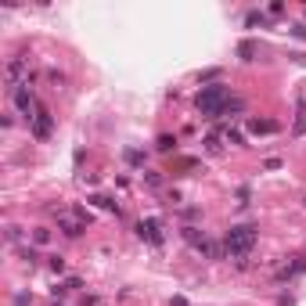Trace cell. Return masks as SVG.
<instances>
[{"label": "cell", "instance_id": "6da1fadb", "mask_svg": "<svg viewBox=\"0 0 306 306\" xmlns=\"http://www.w3.org/2000/svg\"><path fill=\"white\" fill-rule=\"evenodd\" d=\"M231 101H234V94H231V87H227V83H209V87L198 90V98H195L202 119H220V115H227V104H231Z\"/></svg>", "mask_w": 306, "mask_h": 306}, {"label": "cell", "instance_id": "7a4b0ae2", "mask_svg": "<svg viewBox=\"0 0 306 306\" xmlns=\"http://www.w3.org/2000/svg\"><path fill=\"white\" fill-rule=\"evenodd\" d=\"M256 227H249V223H238V227H231V231L223 234V252L231 256V259H238V263H245V256L252 252V245H256Z\"/></svg>", "mask_w": 306, "mask_h": 306}, {"label": "cell", "instance_id": "3957f363", "mask_svg": "<svg viewBox=\"0 0 306 306\" xmlns=\"http://www.w3.org/2000/svg\"><path fill=\"white\" fill-rule=\"evenodd\" d=\"M29 133H33L36 141H51V133H54V115H51V108H43V104H40V112L33 115V122H29Z\"/></svg>", "mask_w": 306, "mask_h": 306}, {"label": "cell", "instance_id": "277c9868", "mask_svg": "<svg viewBox=\"0 0 306 306\" xmlns=\"http://www.w3.org/2000/svg\"><path fill=\"white\" fill-rule=\"evenodd\" d=\"M137 238L148 241V245H162V220H155V216L141 220L137 223Z\"/></svg>", "mask_w": 306, "mask_h": 306}, {"label": "cell", "instance_id": "5b68a950", "mask_svg": "<svg viewBox=\"0 0 306 306\" xmlns=\"http://www.w3.org/2000/svg\"><path fill=\"white\" fill-rule=\"evenodd\" d=\"M58 227H61V234H65V238H80L87 231V223L80 216H65V212H58Z\"/></svg>", "mask_w": 306, "mask_h": 306}, {"label": "cell", "instance_id": "8992f818", "mask_svg": "<svg viewBox=\"0 0 306 306\" xmlns=\"http://www.w3.org/2000/svg\"><path fill=\"white\" fill-rule=\"evenodd\" d=\"M299 274H306V252H299L285 270H278V281H292V278H299Z\"/></svg>", "mask_w": 306, "mask_h": 306}, {"label": "cell", "instance_id": "52a82bcc", "mask_svg": "<svg viewBox=\"0 0 306 306\" xmlns=\"http://www.w3.org/2000/svg\"><path fill=\"white\" fill-rule=\"evenodd\" d=\"M249 133H278L274 119H249Z\"/></svg>", "mask_w": 306, "mask_h": 306}, {"label": "cell", "instance_id": "ba28073f", "mask_svg": "<svg viewBox=\"0 0 306 306\" xmlns=\"http://www.w3.org/2000/svg\"><path fill=\"white\" fill-rule=\"evenodd\" d=\"M256 54H259V47H256L252 40H241V43H238V58H241V61H256Z\"/></svg>", "mask_w": 306, "mask_h": 306}, {"label": "cell", "instance_id": "9c48e42d", "mask_svg": "<svg viewBox=\"0 0 306 306\" xmlns=\"http://www.w3.org/2000/svg\"><path fill=\"white\" fill-rule=\"evenodd\" d=\"M245 25H249V29H256V25H263V29H270V18H267L263 11H249V14H245Z\"/></svg>", "mask_w": 306, "mask_h": 306}, {"label": "cell", "instance_id": "30bf717a", "mask_svg": "<svg viewBox=\"0 0 306 306\" xmlns=\"http://www.w3.org/2000/svg\"><path fill=\"white\" fill-rule=\"evenodd\" d=\"M306 133V101H299V112H296V126H292V137H303Z\"/></svg>", "mask_w": 306, "mask_h": 306}, {"label": "cell", "instance_id": "8fae6325", "mask_svg": "<svg viewBox=\"0 0 306 306\" xmlns=\"http://www.w3.org/2000/svg\"><path fill=\"white\" fill-rule=\"evenodd\" d=\"M180 234H184V241H191V245H195V249H198V245H202V241H205V234H202V231H198V227H184V231H180Z\"/></svg>", "mask_w": 306, "mask_h": 306}, {"label": "cell", "instance_id": "7c38bea8", "mask_svg": "<svg viewBox=\"0 0 306 306\" xmlns=\"http://www.w3.org/2000/svg\"><path fill=\"white\" fill-rule=\"evenodd\" d=\"M18 256H22V263H25V267H36V259H40L33 245H22V249H18Z\"/></svg>", "mask_w": 306, "mask_h": 306}, {"label": "cell", "instance_id": "4fadbf2b", "mask_svg": "<svg viewBox=\"0 0 306 306\" xmlns=\"http://www.w3.org/2000/svg\"><path fill=\"white\" fill-rule=\"evenodd\" d=\"M155 148H159V151H166V155H170V151L177 148V137H170V133H162L159 141H155Z\"/></svg>", "mask_w": 306, "mask_h": 306}, {"label": "cell", "instance_id": "5bb4252c", "mask_svg": "<svg viewBox=\"0 0 306 306\" xmlns=\"http://www.w3.org/2000/svg\"><path fill=\"white\" fill-rule=\"evenodd\" d=\"M90 202H94V205H101V209H108V212H115V216H119V205L112 202V198H101V195H94Z\"/></svg>", "mask_w": 306, "mask_h": 306}, {"label": "cell", "instance_id": "9a60e30c", "mask_svg": "<svg viewBox=\"0 0 306 306\" xmlns=\"http://www.w3.org/2000/svg\"><path fill=\"white\" fill-rule=\"evenodd\" d=\"M51 241V231H47V227H36V231H33V245H47Z\"/></svg>", "mask_w": 306, "mask_h": 306}, {"label": "cell", "instance_id": "2e32d148", "mask_svg": "<svg viewBox=\"0 0 306 306\" xmlns=\"http://www.w3.org/2000/svg\"><path fill=\"white\" fill-rule=\"evenodd\" d=\"M126 162H130V166H141V162H144V155H141L137 148H126Z\"/></svg>", "mask_w": 306, "mask_h": 306}, {"label": "cell", "instance_id": "e0dca14e", "mask_svg": "<svg viewBox=\"0 0 306 306\" xmlns=\"http://www.w3.org/2000/svg\"><path fill=\"white\" fill-rule=\"evenodd\" d=\"M7 241L11 245H22V227H7Z\"/></svg>", "mask_w": 306, "mask_h": 306}, {"label": "cell", "instance_id": "ac0fdd59", "mask_svg": "<svg viewBox=\"0 0 306 306\" xmlns=\"http://www.w3.org/2000/svg\"><path fill=\"white\" fill-rule=\"evenodd\" d=\"M47 263H51V270H54V274H61V270H65V256H51Z\"/></svg>", "mask_w": 306, "mask_h": 306}, {"label": "cell", "instance_id": "d6986e66", "mask_svg": "<svg viewBox=\"0 0 306 306\" xmlns=\"http://www.w3.org/2000/svg\"><path fill=\"white\" fill-rule=\"evenodd\" d=\"M144 180L151 184V188H162V173H151V170H148V173H144Z\"/></svg>", "mask_w": 306, "mask_h": 306}, {"label": "cell", "instance_id": "ffe728a7", "mask_svg": "<svg viewBox=\"0 0 306 306\" xmlns=\"http://www.w3.org/2000/svg\"><path fill=\"white\" fill-rule=\"evenodd\" d=\"M47 80H51V83H54V87H61V83H65V76H61V72H58V69H51V72H47Z\"/></svg>", "mask_w": 306, "mask_h": 306}, {"label": "cell", "instance_id": "44dd1931", "mask_svg": "<svg viewBox=\"0 0 306 306\" xmlns=\"http://www.w3.org/2000/svg\"><path fill=\"white\" fill-rule=\"evenodd\" d=\"M227 141H231V144H245V137L238 130H227Z\"/></svg>", "mask_w": 306, "mask_h": 306}, {"label": "cell", "instance_id": "7402d4cb", "mask_svg": "<svg viewBox=\"0 0 306 306\" xmlns=\"http://www.w3.org/2000/svg\"><path fill=\"white\" fill-rule=\"evenodd\" d=\"M292 36H296V40H306V25H296V29H292Z\"/></svg>", "mask_w": 306, "mask_h": 306}, {"label": "cell", "instance_id": "603a6c76", "mask_svg": "<svg viewBox=\"0 0 306 306\" xmlns=\"http://www.w3.org/2000/svg\"><path fill=\"white\" fill-rule=\"evenodd\" d=\"M14 306H29V296H25V292H18V296H14Z\"/></svg>", "mask_w": 306, "mask_h": 306}, {"label": "cell", "instance_id": "cb8c5ba5", "mask_svg": "<svg viewBox=\"0 0 306 306\" xmlns=\"http://www.w3.org/2000/svg\"><path fill=\"white\" fill-rule=\"evenodd\" d=\"M303 205H306V202H303Z\"/></svg>", "mask_w": 306, "mask_h": 306}]
</instances>
